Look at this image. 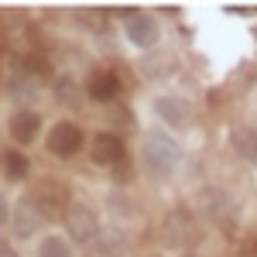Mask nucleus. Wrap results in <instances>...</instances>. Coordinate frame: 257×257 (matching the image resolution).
<instances>
[{
    "instance_id": "obj_1",
    "label": "nucleus",
    "mask_w": 257,
    "mask_h": 257,
    "mask_svg": "<svg viewBox=\"0 0 257 257\" xmlns=\"http://www.w3.org/2000/svg\"><path fill=\"white\" fill-rule=\"evenodd\" d=\"M141 165L151 175H172L182 165V144L175 138H168L165 131H148L144 144H141Z\"/></svg>"
},
{
    "instance_id": "obj_2",
    "label": "nucleus",
    "mask_w": 257,
    "mask_h": 257,
    "mask_svg": "<svg viewBox=\"0 0 257 257\" xmlns=\"http://www.w3.org/2000/svg\"><path fill=\"white\" fill-rule=\"evenodd\" d=\"M161 240H165V247H172V250H189V247H196L199 240H202V230H199L196 216H192L185 206H178V209H172V213L165 216Z\"/></svg>"
},
{
    "instance_id": "obj_3",
    "label": "nucleus",
    "mask_w": 257,
    "mask_h": 257,
    "mask_svg": "<svg viewBox=\"0 0 257 257\" xmlns=\"http://www.w3.org/2000/svg\"><path fill=\"white\" fill-rule=\"evenodd\" d=\"M28 199L38 206V213L45 219H55V216H62V213H69V192H65V185L52 182V178L38 182V185L31 189V196H28Z\"/></svg>"
},
{
    "instance_id": "obj_4",
    "label": "nucleus",
    "mask_w": 257,
    "mask_h": 257,
    "mask_svg": "<svg viewBox=\"0 0 257 257\" xmlns=\"http://www.w3.org/2000/svg\"><path fill=\"white\" fill-rule=\"evenodd\" d=\"M65 226H69V237L76 240V243H96V237H99V219L86 202H72L69 206Z\"/></svg>"
},
{
    "instance_id": "obj_5",
    "label": "nucleus",
    "mask_w": 257,
    "mask_h": 257,
    "mask_svg": "<svg viewBox=\"0 0 257 257\" xmlns=\"http://www.w3.org/2000/svg\"><path fill=\"white\" fill-rule=\"evenodd\" d=\"M196 209L199 213H206L209 219H223L233 213V199L226 189H219V185H202L196 192Z\"/></svg>"
},
{
    "instance_id": "obj_6",
    "label": "nucleus",
    "mask_w": 257,
    "mask_h": 257,
    "mask_svg": "<svg viewBox=\"0 0 257 257\" xmlns=\"http://www.w3.org/2000/svg\"><path fill=\"white\" fill-rule=\"evenodd\" d=\"M79 148H82V131L76 127V123L62 120V123H55V127L48 131V151H52V155H59V158H72Z\"/></svg>"
},
{
    "instance_id": "obj_7",
    "label": "nucleus",
    "mask_w": 257,
    "mask_h": 257,
    "mask_svg": "<svg viewBox=\"0 0 257 257\" xmlns=\"http://www.w3.org/2000/svg\"><path fill=\"white\" fill-rule=\"evenodd\" d=\"M155 113H158L168 127H189V120H192V103H189L185 96L168 93V96L155 99Z\"/></svg>"
},
{
    "instance_id": "obj_8",
    "label": "nucleus",
    "mask_w": 257,
    "mask_h": 257,
    "mask_svg": "<svg viewBox=\"0 0 257 257\" xmlns=\"http://www.w3.org/2000/svg\"><path fill=\"white\" fill-rule=\"evenodd\" d=\"M127 38H131V45H138V48H155L161 38L158 31V21L151 18V14H127Z\"/></svg>"
},
{
    "instance_id": "obj_9",
    "label": "nucleus",
    "mask_w": 257,
    "mask_h": 257,
    "mask_svg": "<svg viewBox=\"0 0 257 257\" xmlns=\"http://www.w3.org/2000/svg\"><path fill=\"white\" fill-rule=\"evenodd\" d=\"M45 223H48V219L38 213V206H35L28 196L21 199L18 209H14V233H18V237H35Z\"/></svg>"
},
{
    "instance_id": "obj_10",
    "label": "nucleus",
    "mask_w": 257,
    "mask_h": 257,
    "mask_svg": "<svg viewBox=\"0 0 257 257\" xmlns=\"http://www.w3.org/2000/svg\"><path fill=\"white\" fill-rule=\"evenodd\" d=\"M89 155L96 165H106V168H113L117 161H123V141L117 134H96L93 144H89Z\"/></svg>"
},
{
    "instance_id": "obj_11",
    "label": "nucleus",
    "mask_w": 257,
    "mask_h": 257,
    "mask_svg": "<svg viewBox=\"0 0 257 257\" xmlns=\"http://www.w3.org/2000/svg\"><path fill=\"white\" fill-rule=\"evenodd\" d=\"M96 254L99 257H127L131 254V237L120 226H103L96 237Z\"/></svg>"
},
{
    "instance_id": "obj_12",
    "label": "nucleus",
    "mask_w": 257,
    "mask_h": 257,
    "mask_svg": "<svg viewBox=\"0 0 257 257\" xmlns=\"http://www.w3.org/2000/svg\"><path fill=\"white\" fill-rule=\"evenodd\" d=\"M7 131H11V138L18 141V144H31L41 131V117L35 110H18L11 117V123H7Z\"/></svg>"
},
{
    "instance_id": "obj_13",
    "label": "nucleus",
    "mask_w": 257,
    "mask_h": 257,
    "mask_svg": "<svg viewBox=\"0 0 257 257\" xmlns=\"http://www.w3.org/2000/svg\"><path fill=\"white\" fill-rule=\"evenodd\" d=\"M230 144H233V151H237L243 161L257 165V127H250V123H237V127L230 131Z\"/></svg>"
},
{
    "instance_id": "obj_14",
    "label": "nucleus",
    "mask_w": 257,
    "mask_h": 257,
    "mask_svg": "<svg viewBox=\"0 0 257 257\" xmlns=\"http://www.w3.org/2000/svg\"><path fill=\"white\" fill-rule=\"evenodd\" d=\"M86 93L93 99H99V103H106V99H117L120 93V82L113 72H106V69H99V72H93L89 76V86H86Z\"/></svg>"
},
{
    "instance_id": "obj_15",
    "label": "nucleus",
    "mask_w": 257,
    "mask_h": 257,
    "mask_svg": "<svg viewBox=\"0 0 257 257\" xmlns=\"http://www.w3.org/2000/svg\"><path fill=\"white\" fill-rule=\"evenodd\" d=\"M175 69H178V62L172 59V55H151V59L141 62V72H144L148 79H168Z\"/></svg>"
},
{
    "instance_id": "obj_16",
    "label": "nucleus",
    "mask_w": 257,
    "mask_h": 257,
    "mask_svg": "<svg viewBox=\"0 0 257 257\" xmlns=\"http://www.w3.org/2000/svg\"><path fill=\"white\" fill-rule=\"evenodd\" d=\"M38 257H72V247H69V240H65V237L48 233V237L38 243Z\"/></svg>"
},
{
    "instance_id": "obj_17",
    "label": "nucleus",
    "mask_w": 257,
    "mask_h": 257,
    "mask_svg": "<svg viewBox=\"0 0 257 257\" xmlns=\"http://www.w3.org/2000/svg\"><path fill=\"white\" fill-rule=\"evenodd\" d=\"M0 165H4V172L11 178H24L28 172H31V165H28V158L21 155V151H7L4 158H0Z\"/></svg>"
},
{
    "instance_id": "obj_18",
    "label": "nucleus",
    "mask_w": 257,
    "mask_h": 257,
    "mask_svg": "<svg viewBox=\"0 0 257 257\" xmlns=\"http://www.w3.org/2000/svg\"><path fill=\"white\" fill-rule=\"evenodd\" d=\"M55 99H59L62 106H69V110H76V106H79V89H76V82H72V79H59V89H55Z\"/></svg>"
},
{
    "instance_id": "obj_19",
    "label": "nucleus",
    "mask_w": 257,
    "mask_h": 257,
    "mask_svg": "<svg viewBox=\"0 0 257 257\" xmlns=\"http://www.w3.org/2000/svg\"><path fill=\"white\" fill-rule=\"evenodd\" d=\"M11 96H14V99H28V96L35 99V96H38V82H35V79H18V82H14V89H11Z\"/></svg>"
},
{
    "instance_id": "obj_20",
    "label": "nucleus",
    "mask_w": 257,
    "mask_h": 257,
    "mask_svg": "<svg viewBox=\"0 0 257 257\" xmlns=\"http://www.w3.org/2000/svg\"><path fill=\"white\" fill-rule=\"evenodd\" d=\"M0 257H18L14 243H11V240H4V237H0Z\"/></svg>"
},
{
    "instance_id": "obj_21",
    "label": "nucleus",
    "mask_w": 257,
    "mask_h": 257,
    "mask_svg": "<svg viewBox=\"0 0 257 257\" xmlns=\"http://www.w3.org/2000/svg\"><path fill=\"white\" fill-rule=\"evenodd\" d=\"M7 219H11V206H7V199L0 196V226H4Z\"/></svg>"
},
{
    "instance_id": "obj_22",
    "label": "nucleus",
    "mask_w": 257,
    "mask_h": 257,
    "mask_svg": "<svg viewBox=\"0 0 257 257\" xmlns=\"http://www.w3.org/2000/svg\"><path fill=\"white\" fill-rule=\"evenodd\" d=\"M250 254H254V257H257V237H254V240H250Z\"/></svg>"
},
{
    "instance_id": "obj_23",
    "label": "nucleus",
    "mask_w": 257,
    "mask_h": 257,
    "mask_svg": "<svg viewBox=\"0 0 257 257\" xmlns=\"http://www.w3.org/2000/svg\"><path fill=\"white\" fill-rule=\"evenodd\" d=\"M182 257H199V254H182Z\"/></svg>"
}]
</instances>
